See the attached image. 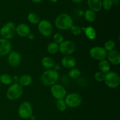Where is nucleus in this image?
<instances>
[{
	"label": "nucleus",
	"instance_id": "obj_1",
	"mask_svg": "<svg viewBox=\"0 0 120 120\" xmlns=\"http://www.w3.org/2000/svg\"><path fill=\"white\" fill-rule=\"evenodd\" d=\"M59 79L58 71L55 69H48L43 71L41 76V83L46 86H52L56 84Z\"/></svg>",
	"mask_w": 120,
	"mask_h": 120
},
{
	"label": "nucleus",
	"instance_id": "obj_2",
	"mask_svg": "<svg viewBox=\"0 0 120 120\" xmlns=\"http://www.w3.org/2000/svg\"><path fill=\"white\" fill-rule=\"evenodd\" d=\"M55 26L58 29L66 30L70 29L73 25L72 18L66 13H62L57 15L55 20Z\"/></svg>",
	"mask_w": 120,
	"mask_h": 120
},
{
	"label": "nucleus",
	"instance_id": "obj_3",
	"mask_svg": "<svg viewBox=\"0 0 120 120\" xmlns=\"http://www.w3.org/2000/svg\"><path fill=\"white\" fill-rule=\"evenodd\" d=\"M23 93V87L19 83H12L6 92L7 98L9 100H16L21 98Z\"/></svg>",
	"mask_w": 120,
	"mask_h": 120
},
{
	"label": "nucleus",
	"instance_id": "obj_4",
	"mask_svg": "<svg viewBox=\"0 0 120 120\" xmlns=\"http://www.w3.org/2000/svg\"><path fill=\"white\" fill-rule=\"evenodd\" d=\"M104 82L105 85L110 89H117L120 84V77L117 73L110 71L105 74Z\"/></svg>",
	"mask_w": 120,
	"mask_h": 120
},
{
	"label": "nucleus",
	"instance_id": "obj_5",
	"mask_svg": "<svg viewBox=\"0 0 120 120\" xmlns=\"http://www.w3.org/2000/svg\"><path fill=\"white\" fill-rule=\"evenodd\" d=\"M0 30L2 38L7 40L11 39L16 35V26L14 22H8L2 26Z\"/></svg>",
	"mask_w": 120,
	"mask_h": 120
},
{
	"label": "nucleus",
	"instance_id": "obj_6",
	"mask_svg": "<svg viewBox=\"0 0 120 120\" xmlns=\"http://www.w3.org/2000/svg\"><path fill=\"white\" fill-rule=\"evenodd\" d=\"M67 107L75 109L78 107L82 103V97L77 93L73 92L66 95L64 98Z\"/></svg>",
	"mask_w": 120,
	"mask_h": 120
},
{
	"label": "nucleus",
	"instance_id": "obj_7",
	"mask_svg": "<svg viewBox=\"0 0 120 120\" xmlns=\"http://www.w3.org/2000/svg\"><path fill=\"white\" fill-rule=\"evenodd\" d=\"M19 116L23 119H28L33 115L32 105L29 101H23L18 109Z\"/></svg>",
	"mask_w": 120,
	"mask_h": 120
},
{
	"label": "nucleus",
	"instance_id": "obj_8",
	"mask_svg": "<svg viewBox=\"0 0 120 120\" xmlns=\"http://www.w3.org/2000/svg\"><path fill=\"white\" fill-rule=\"evenodd\" d=\"M38 29L41 35L45 37H49L52 34L53 28L50 21L43 19L40 21L38 24Z\"/></svg>",
	"mask_w": 120,
	"mask_h": 120
},
{
	"label": "nucleus",
	"instance_id": "obj_9",
	"mask_svg": "<svg viewBox=\"0 0 120 120\" xmlns=\"http://www.w3.org/2000/svg\"><path fill=\"white\" fill-rule=\"evenodd\" d=\"M107 53L103 47L98 46L91 48L89 51V55L93 59L101 61L107 58Z\"/></svg>",
	"mask_w": 120,
	"mask_h": 120
},
{
	"label": "nucleus",
	"instance_id": "obj_10",
	"mask_svg": "<svg viewBox=\"0 0 120 120\" xmlns=\"http://www.w3.org/2000/svg\"><path fill=\"white\" fill-rule=\"evenodd\" d=\"M75 50L76 45L72 41H64L59 45V52L64 56L71 55L75 52Z\"/></svg>",
	"mask_w": 120,
	"mask_h": 120
},
{
	"label": "nucleus",
	"instance_id": "obj_11",
	"mask_svg": "<svg viewBox=\"0 0 120 120\" xmlns=\"http://www.w3.org/2000/svg\"><path fill=\"white\" fill-rule=\"evenodd\" d=\"M50 93L53 97L56 100L64 99L67 95V91L65 88L59 84H55L51 86Z\"/></svg>",
	"mask_w": 120,
	"mask_h": 120
},
{
	"label": "nucleus",
	"instance_id": "obj_12",
	"mask_svg": "<svg viewBox=\"0 0 120 120\" xmlns=\"http://www.w3.org/2000/svg\"><path fill=\"white\" fill-rule=\"evenodd\" d=\"M8 62L13 68L18 67L21 63V56L17 51H11L8 54Z\"/></svg>",
	"mask_w": 120,
	"mask_h": 120
},
{
	"label": "nucleus",
	"instance_id": "obj_13",
	"mask_svg": "<svg viewBox=\"0 0 120 120\" xmlns=\"http://www.w3.org/2000/svg\"><path fill=\"white\" fill-rule=\"evenodd\" d=\"M12 45L9 40L0 38V57L8 55L11 51Z\"/></svg>",
	"mask_w": 120,
	"mask_h": 120
},
{
	"label": "nucleus",
	"instance_id": "obj_14",
	"mask_svg": "<svg viewBox=\"0 0 120 120\" xmlns=\"http://www.w3.org/2000/svg\"><path fill=\"white\" fill-rule=\"evenodd\" d=\"M106 59L111 64L114 66L119 65L120 63V53L119 51L114 49L108 52Z\"/></svg>",
	"mask_w": 120,
	"mask_h": 120
},
{
	"label": "nucleus",
	"instance_id": "obj_15",
	"mask_svg": "<svg viewBox=\"0 0 120 120\" xmlns=\"http://www.w3.org/2000/svg\"><path fill=\"white\" fill-rule=\"evenodd\" d=\"M76 63V59L71 55L64 56L61 60V64L66 69H71L75 68Z\"/></svg>",
	"mask_w": 120,
	"mask_h": 120
},
{
	"label": "nucleus",
	"instance_id": "obj_16",
	"mask_svg": "<svg viewBox=\"0 0 120 120\" xmlns=\"http://www.w3.org/2000/svg\"><path fill=\"white\" fill-rule=\"evenodd\" d=\"M30 33V27L26 23H20L16 26V34L21 37H27Z\"/></svg>",
	"mask_w": 120,
	"mask_h": 120
},
{
	"label": "nucleus",
	"instance_id": "obj_17",
	"mask_svg": "<svg viewBox=\"0 0 120 120\" xmlns=\"http://www.w3.org/2000/svg\"><path fill=\"white\" fill-rule=\"evenodd\" d=\"M82 31H84L87 38L89 40H94L97 37V32L94 28L91 26H87L86 27L82 28Z\"/></svg>",
	"mask_w": 120,
	"mask_h": 120
},
{
	"label": "nucleus",
	"instance_id": "obj_18",
	"mask_svg": "<svg viewBox=\"0 0 120 120\" xmlns=\"http://www.w3.org/2000/svg\"><path fill=\"white\" fill-rule=\"evenodd\" d=\"M103 0H87V5L90 9L95 12H97L102 9Z\"/></svg>",
	"mask_w": 120,
	"mask_h": 120
},
{
	"label": "nucleus",
	"instance_id": "obj_19",
	"mask_svg": "<svg viewBox=\"0 0 120 120\" xmlns=\"http://www.w3.org/2000/svg\"><path fill=\"white\" fill-rule=\"evenodd\" d=\"M98 69L100 71L102 72L104 74H106L107 73L109 72L111 69V64L109 63V61L105 59L99 61L98 63Z\"/></svg>",
	"mask_w": 120,
	"mask_h": 120
},
{
	"label": "nucleus",
	"instance_id": "obj_20",
	"mask_svg": "<svg viewBox=\"0 0 120 120\" xmlns=\"http://www.w3.org/2000/svg\"><path fill=\"white\" fill-rule=\"evenodd\" d=\"M41 64H42V66L45 69H46L47 70L53 69L55 64L53 59L49 56L43 57L41 60Z\"/></svg>",
	"mask_w": 120,
	"mask_h": 120
},
{
	"label": "nucleus",
	"instance_id": "obj_21",
	"mask_svg": "<svg viewBox=\"0 0 120 120\" xmlns=\"http://www.w3.org/2000/svg\"><path fill=\"white\" fill-rule=\"evenodd\" d=\"M32 82V77L28 74L22 75L19 77L18 83L22 87H26L30 85Z\"/></svg>",
	"mask_w": 120,
	"mask_h": 120
},
{
	"label": "nucleus",
	"instance_id": "obj_22",
	"mask_svg": "<svg viewBox=\"0 0 120 120\" xmlns=\"http://www.w3.org/2000/svg\"><path fill=\"white\" fill-rule=\"evenodd\" d=\"M83 15H84V19L89 22H94L97 19V15L96 12L90 9L86 10Z\"/></svg>",
	"mask_w": 120,
	"mask_h": 120
},
{
	"label": "nucleus",
	"instance_id": "obj_23",
	"mask_svg": "<svg viewBox=\"0 0 120 120\" xmlns=\"http://www.w3.org/2000/svg\"><path fill=\"white\" fill-rule=\"evenodd\" d=\"M46 50L48 52L49 54H51V55L57 53L59 51V45L57 44L55 42H54L53 41L50 42L47 46Z\"/></svg>",
	"mask_w": 120,
	"mask_h": 120
},
{
	"label": "nucleus",
	"instance_id": "obj_24",
	"mask_svg": "<svg viewBox=\"0 0 120 120\" xmlns=\"http://www.w3.org/2000/svg\"><path fill=\"white\" fill-rule=\"evenodd\" d=\"M28 21L32 25H38L39 23L40 18L34 12H30L27 16Z\"/></svg>",
	"mask_w": 120,
	"mask_h": 120
},
{
	"label": "nucleus",
	"instance_id": "obj_25",
	"mask_svg": "<svg viewBox=\"0 0 120 120\" xmlns=\"http://www.w3.org/2000/svg\"><path fill=\"white\" fill-rule=\"evenodd\" d=\"M1 83L6 86H9L12 83V78L8 74H2L0 76Z\"/></svg>",
	"mask_w": 120,
	"mask_h": 120
},
{
	"label": "nucleus",
	"instance_id": "obj_26",
	"mask_svg": "<svg viewBox=\"0 0 120 120\" xmlns=\"http://www.w3.org/2000/svg\"><path fill=\"white\" fill-rule=\"evenodd\" d=\"M81 75H82V72L80 70L76 68L71 69L68 72L69 76L73 79H77L79 78Z\"/></svg>",
	"mask_w": 120,
	"mask_h": 120
},
{
	"label": "nucleus",
	"instance_id": "obj_27",
	"mask_svg": "<svg viewBox=\"0 0 120 120\" xmlns=\"http://www.w3.org/2000/svg\"><path fill=\"white\" fill-rule=\"evenodd\" d=\"M116 46V44L114 41H112V40H109L104 43L103 48L107 52H109L114 50Z\"/></svg>",
	"mask_w": 120,
	"mask_h": 120
},
{
	"label": "nucleus",
	"instance_id": "obj_28",
	"mask_svg": "<svg viewBox=\"0 0 120 120\" xmlns=\"http://www.w3.org/2000/svg\"><path fill=\"white\" fill-rule=\"evenodd\" d=\"M56 107L57 109L60 112H63L66 110L67 105L64 101V99L57 100L56 101Z\"/></svg>",
	"mask_w": 120,
	"mask_h": 120
},
{
	"label": "nucleus",
	"instance_id": "obj_29",
	"mask_svg": "<svg viewBox=\"0 0 120 120\" xmlns=\"http://www.w3.org/2000/svg\"><path fill=\"white\" fill-rule=\"evenodd\" d=\"M70 31H71V34L75 36H78V35H80L82 32V29L80 26L76 25H73L70 28Z\"/></svg>",
	"mask_w": 120,
	"mask_h": 120
},
{
	"label": "nucleus",
	"instance_id": "obj_30",
	"mask_svg": "<svg viewBox=\"0 0 120 120\" xmlns=\"http://www.w3.org/2000/svg\"><path fill=\"white\" fill-rule=\"evenodd\" d=\"M113 2L112 0H103L102 1V8L105 10H110L113 7Z\"/></svg>",
	"mask_w": 120,
	"mask_h": 120
},
{
	"label": "nucleus",
	"instance_id": "obj_31",
	"mask_svg": "<svg viewBox=\"0 0 120 120\" xmlns=\"http://www.w3.org/2000/svg\"><path fill=\"white\" fill-rule=\"evenodd\" d=\"M53 39L54 42H55V43L58 45H60L62 42H63L64 41L63 36L60 33H56L53 35Z\"/></svg>",
	"mask_w": 120,
	"mask_h": 120
},
{
	"label": "nucleus",
	"instance_id": "obj_32",
	"mask_svg": "<svg viewBox=\"0 0 120 120\" xmlns=\"http://www.w3.org/2000/svg\"><path fill=\"white\" fill-rule=\"evenodd\" d=\"M95 80L98 82H104V78H105V74L103 73L101 71H97L94 74V76Z\"/></svg>",
	"mask_w": 120,
	"mask_h": 120
},
{
	"label": "nucleus",
	"instance_id": "obj_33",
	"mask_svg": "<svg viewBox=\"0 0 120 120\" xmlns=\"http://www.w3.org/2000/svg\"><path fill=\"white\" fill-rule=\"evenodd\" d=\"M12 83H18L19 79V77L18 76L15 75L12 77Z\"/></svg>",
	"mask_w": 120,
	"mask_h": 120
},
{
	"label": "nucleus",
	"instance_id": "obj_34",
	"mask_svg": "<svg viewBox=\"0 0 120 120\" xmlns=\"http://www.w3.org/2000/svg\"><path fill=\"white\" fill-rule=\"evenodd\" d=\"M27 38H28L29 40H30V41H32V40H34V39H35V35H34V34H32V33L30 32V34L28 35Z\"/></svg>",
	"mask_w": 120,
	"mask_h": 120
},
{
	"label": "nucleus",
	"instance_id": "obj_35",
	"mask_svg": "<svg viewBox=\"0 0 120 120\" xmlns=\"http://www.w3.org/2000/svg\"><path fill=\"white\" fill-rule=\"evenodd\" d=\"M43 0H31L32 2H33L34 3H36V4H38V3H40V2H41L42 1H43Z\"/></svg>",
	"mask_w": 120,
	"mask_h": 120
},
{
	"label": "nucleus",
	"instance_id": "obj_36",
	"mask_svg": "<svg viewBox=\"0 0 120 120\" xmlns=\"http://www.w3.org/2000/svg\"><path fill=\"white\" fill-rule=\"evenodd\" d=\"M82 0H71V1H72L73 2H74V3H76V4H79L80 3V2H82Z\"/></svg>",
	"mask_w": 120,
	"mask_h": 120
},
{
	"label": "nucleus",
	"instance_id": "obj_37",
	"mask_svg": "<svg viewBox=\"0 0 120 120\" xmlns=\"http://www.w3.org/2000/svg\"><path fill=\"white\" fill-rule=\"evenodd\" d=\"M112 2L114 4H118V2H119V0H112Z\"/></svg>",
	"mask_w": 120,
	"mask_h": 120
},
{
	"label": "nucleus",
	"instance_id": "obj_38",
	"mask_svg": "<svg viewBox=\"0 0 120 120\" xmlns=\"http://www.w3.org/2000/svg\"><path fill=\"white\" fill-rule=\"evenodd\" d=\"M48 1L52 3H56L58 1V0H48Z\"/></svg>",
	"mask_w": 120,
	"mask_h": 120
},
{
	"label": "nucleus",
	"instance_id": "obj_39",
	"mask_svg": "<svg viewBox=\"0 0 120 120\" xmlns=\"http://www.w3.org/2000/svg\"><path fill=\"white\" fill-rule=\"evenodd\" d=\"M0 36H1V30H0Z\"/></svg>",
	"mask_w": 120,
	"mask_h": 120
},
{
	"label": "nucleus",
	"instance_id": "obj_40",
	"mask_svg": "<svg viewBox=\"0 0 120 120\" xmlns=\"http://www.w3.org/2000/svg\"><path fill=\"white\" fill-rule=\"evenodd\" d=\"M1 82H0V86H1Z\"/></svg>",
	"mask_w": 120,
	"mask_h": 120
}]
</instances>
